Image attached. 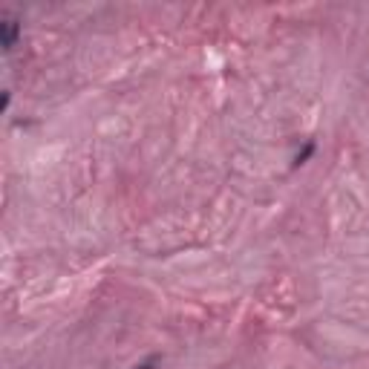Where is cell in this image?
<instances>
[{"label": "cell", "mask_w": 369, "mask_h": 369, "mask_svg": "<svg viewBox=\"0 0 369 369\" xmlns=\"http://www.w3.org/2000/svg\"><path fill=\"white\" fill-rule=\"evenodd\" d=\"M18 38H21V21L6 15L3 21H0V44H3L6 52H12L18 47Z\"/></svg>", "instance_id": "cell-1"}, {"label": "cell", "mask_w": 369, "mask_h": 369, "mask_svg": "<svg viewBox=\"0 0 369 369\" xmlns=\"http://www.w3.org/2000/svg\"><path fill=\"white\" fill-rule=\"evenodd\" d=\"M133 369H159V355H150L147 361H142V364H136Z\"/></svg>", "instance_id": "cell-3"}, {"label": "cell", "mask_w": 369, "mask_h": 369, "mask_svg": "<svg viewBox=\"0 0 369 369\" xmlns=\"http://www.w3.org/2000/svg\"><path fill=\"white\" fill-rule=\"evenodd\" d=\"M9 101H12V92H9V90H3V101H0V110H3V113L9 110Z\"/></svg>", "instance_id": "cell-4"}, {"label": "cell", "mask_w": 369, "mask_h": 369, "mask_svg": "<svg viewBox=\"0 0 369 369\" xmlns=\"http://www.w3.org/2000/svg\"><path fill=\"white\" fill-rule=\"evenodd\" d=\"M314 150H318V144H314V142H306V144H303V150H297V156H294V168L306 165V162L314 156Z\"/></svg>", "instance_id": "cell-2"}]
</instances>
